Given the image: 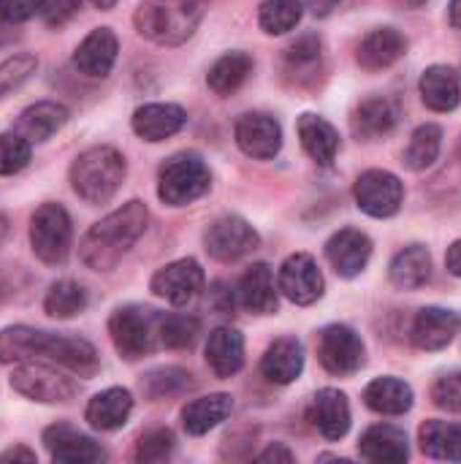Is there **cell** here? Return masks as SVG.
Here are the masks:
<instances>
[{"label":"cell","mask_w":461,"mask_h":464,"mask_svg":"<svg viewBox=\"0 0 461 464\" xmlns=\"http://www.w3.org/2000/svg\"><path fill=\"white\" fill-rule=\"evenodd\" d=\"M440 147H443V130L432 122L421 125L413 136H410V144L405 150V163L408 169L413 171H424L429 169L437 155H440Z\"/></svg>","instance_id":"cell-40"},{"label":"cell","mask_w":461,"mask_h":464,"mask_svg":"<svg viewBox=\"0 0 461 464\" xmlns=\"http://www.w3.org/2000/svg\"><path fill=\"white\" fill-rule=\"evenodd\" d=\"M250 73H253V57L245 52H228L209 68L206 84L217 95H231L247 82Z\"/></svg>","instance_id":"cell-35"},{"label":"cell","mask_w":461,"mask_h":464,"mask_svg":"<svg viewBox=\"0 0 461 464\" xmlns=\"http://www.w3.org/2000/svg\"><path fill=\"white\" fill-rule=\"evenodd\" d=\"M389 277L402 291H416L429 283L432 277V256L424 245H410L394 256Z\"/></svg>","instance_id":"cell-31"},{"label":"cell","mask_w":461,"mask_h":464,"mask_svg":"<svg viewBox=\"0 0 461 464\" xmlns=\"http://www.w3.org/2000/svg\"><path fill=\"white\" fill-rule=\"evenodd\" d=\"M310 421L326 440H342L351 430L348 397L337 389H323L310 405Z\"/></svg>","instance_id":"cell-19"},{"label":"cell","mask_w":461,"mask_h":464,"mask_svg":"<svg viewBox=\"0 0 461 464\" xmlns=\"http://www.w3.org/2000/svg\"><path fill=\"white\" fill-rule=\"evenodd\" d=\"M68 122V109L57 101H38L27 106L16 120V133L27 141H46Z\"/></svg>","instance_id":"cell-28"},{"label":"cell","mask_w":461,"mask_h":464,"mask_svg":"<svg viewBox=\"0 0 461 464\" xmlns=\"http://www.w3.org/2000/svg\"><path fill=\"white\" fill-rule=\"evenodd\" d=\"M149 223V209L141 201H128L125 207L101 218L82 239L79 256L95 272L114 269L122 256L144 237Z\"/></svg>","instance_id":"cell-2"},{"label":"cell","mask_w":461,"mask_h":464,"mask_svg":"<svg viewBox=\"0 0 461 464\" xmlns=\"http://www.w3.org/2000/svg\"><path fill=\"white\" fill-rule=\"evenodd\" d=\"M304 5L302 0H264L258 11L261 30L269 35H285L302 22Z\"/></svg>","instance_id":"cell-39"},{"label":"cell","mask_w":461,"mask_h":464,"mask_svg":"<svg viewBox=\"0 0 461 464\" xmlns=\"http://www.w3.org/2000/svg\"><path fill=\"white\" fill-rule=\"evenodd\" d=\"M133 413V397L128 389H106L101 394H95L84 411V419L92 430L101 432H114L120 427L128 424Z\"/></svg>","instance_id":"cell-21"},{"label":"cell","mask_w":461,"mask_h":464,"mask_svg":"<svg viewBox=\"0 0 461 464\" xmlns=\"http://www.w3.org/2000/svg\"><path fill=\"white\" fill-rule=\"evenodd\" d=\"M408 49V41L394 27H378L359 44V63L367 71H383L394 65Z\"/></svg>","instance_id":"cell-25"},{"label":"cell","mask_w":461,"mask_h":464,"mask_svg":"<svg viewBox=\"0 0 461 464\" xmlns=\"http://www.w3.org/2000/svg\"><path fill=\"white\" fill-rule=\"evenodd\" d=\"M432 400L443 411L461 413V372H451V375L440 378L432 389Z\"/></svg>","instance_id":"cell-45"},{"label":"cell","mask_w":461,"mask_h":464,"mask_svg":"<svg viewBox=\"0 0 461 464\" xmlns=\"http://www.w3.org/2000/svg\"><path fill=\"white\" fill-rule=\"evenodd\" d=\"M277 285H274V275L266 264H253L239 283V302L245 310L255 313V315H269L277 310Z\"/></svg>","instance_id":"cell-26"},{"label":"cell","mask_w":461,"mask_h":464,"mask_svg":"<svg viewBox=\"0 0 461 464\" xmlns=\"http://www.w3.org/2000/svg\"><path fill=\"white\" fill-rule=\"evenodd\" d=\"M187 122V114L177 103H144L133 111V130L144 141H166L168 136L179 133Z\"/></svg>","instance_id":"cell-18"},{"label":"cell","mask_w":461,"mask_h":464,"mask_svg":"<svg viewBox=\"0 0 461 464\" xmlns=\"http://www.w3.org/2000/svg\"><path fill=\"white\" fill-rule=\"evenodd\" d=\"M43 446L52 457V462L60 464H95L106 459V451L92 440L76 432L68 424L49 427L43 432Z\"/></svg>","instance_id":"cell-15"},{"label":"cell","mask_w":461,"mask_h":464,"mask_svg":"<svg viewBox=\"0 0 461 464\" xmlns=\"http://www.w3.org/2000/svg\"><path fill=\"white\" fill-rule=\"evenodd\" d=\"M304 370V348L296 337H280L274 340L264 359H261V372L269 383L288 386L293 383Z\"/></svg>","instance_id":"cell-20"},{"label":"cell","mask_w":461,"mask_h":464,"mask_svg":"<svg viewBox=\"0 0 461 464\" xmlns=\"http://www.w3.org/2000/svg\"><path fill=\"white\" fill-rule=\"evenodd\" d=\"M212 307L217 313H223V315H231V310H234V296H231V291L223 283H217L212 288Z\"/></svg>","instance_id":"cell-48"},{"label":"cell","mask_w":461,"mask_h":464,"mask_svg":"<svg viewBox=\"0 0 461 464\" xmlns=\"http://www.w3.org/2000/svg\"><path fill=\"white\" fill-rule=\"evenodd\" d=\"M190 386H193V375L182 367H158L141 378V392L147 400L177 397V394L187 392Z\"/></svg>","instance_id":"cell-37"},{"label":"cell","mask_w":461,"mask_h":464,"mask_svg":"<svg viewBox=\"0 0 461 464\" xmlns=\"http://www.w3.org/2000/svg\"><path fill=\"white\" fill-rule=\"evenodd\" d=\"M198 318L193 315H182V313H163V326H160V340L163 348L171 351H182L190 348L198 337Z\"/></svg>","instance_id":"cell-41"},{"label":"cell","mask_w":461,"mask_h":464,"mask_svg":"<svg viewBox=\"0 0 461 464\" xmlns=\"http://www.w3.org/2000/svg\"><path fill=\"white\" fill-rule=\"evenodd\" d=\"M82 0H41V11L38 16L49 24V27H62L76 11H79Z\"/></svg>","instance_id":"cell-46"},{"label":"cell","mask_w":461,"mask_h":464,"mask_svg":"<svg viewBox=\"0 0 461 464\" xmlns=\"http://www.w3.org/2000/svg\"><path fill=\"white\" fill-rule=\"evenodd\" d=\"M448 19L454 27L461 30V0H451V8H448Z\"/></svg>","instance_id":"cell-54"},{"label":"cell","mask_w":461,"mask_h":464,"mask_svg":"<svg viewBox=\"0 0 461 464\" xmlns=\"http://www.w3.org/2000/svg\"><path fill=\"white\" fill-rule=\"evenodd\" d=\"M160 326H163V313L144 304L117 307L109 318L111 343L117 353L128 362H139L163 348Z\"/></svg>","instance_id":"cell-5"},{"label":"cell","mask_w":461,"mask_h":464,"mask_svg":"<svg viewBox=\"0 0 461 464\" xmlns=\"http://www.w3.org/2000/svg\"><path fill=\"white\" fill-rule=\"evenodd\" d=\"M318 356L331 375H353L364 364V343L351 326L334 324L321 332Z\"/></svg>","instance_id":"cell-13"},{"label":"cell","mask_w":461,"mask_h":464,"mask_svg":"<svg viewBox=\"0 0 461 464\" xmlns=\"http://www.w3.org/2000/svg\"><path fill=\"white\" fill-rule=\"evenodd\" d=\"M364 402L380 416H402L413 408V389L399 378H378L364 389Z\"/></svg>","instance_id":"cell-33"},{"label":"cell","mask_w":461,"mask_h":464,"mask_svg":"<svg viewBox=\"0 0 461 464\" xmlns=\"http://www.w3.org/2000/svg\"><path fill=\"white\" fill-rule=\"evenodd\" d=\"M209 182L212 177L206 163L193 152H179L160 166L158 196L168 207H185L201 198L209 190Z\"/></svg>","instance_id":"cell-6"},{"label":"cell","mask_w":461,"mask_h":464,"mask_svg":"<svg viewBox=\"0 0 461 464\" xmlns=\"http://www.w3.org/2000/svg\"><path fill=\"white\" fill-rule=\"evenodd\" d=\"M258 459H261V462H293V454H291L285 446L277 443V446H269L266 451H261Z\"/></svg>","instance_id":"cell-49"},{"label":"cell","mask_w":461,"mask_h":464,"mask_svg":"<svg viewBox=\"0 0 461 464\" xmlns=\"http://www.w3.org/2000/svg\"><path fill=\"white\" fill-rule=\"evenodd\" d=\"M209 0H141L133 24L139 35L160 46L185 44L206 16Z\"/></svg>","instance_id":"cell-3"},{"label":"cell","mask_w":461,"mask_h":464,"mask_svg":"<svg viewBox=\"0 0 461 464\" xmlns=\"http://www.w3.org/2000/svg\"><path fill=\"white\" fill-rule=\"evenodd\" d=\"M84 307H87V294H84V288H82L79 283H73V280H60V283H54V285L46 291V299H43L46 315L60 318V321L84 313Z\"/></svg>","instance_id":"cell-38"},{"label":"cell","mask_w":461,"mask_h":464,"mask_svg":"<svg viewBox=\"0 0 461 464\" xmlns=\"http://www.w3.org/2000/svg\"><path fill=\"white\" fill-rule=\"evenodd\" d=\"M456 334V315L443 307H424L413 321V343L421 351H443Z\"/></svg>","instance_id":"cell-27"},{"label":"cell","mask_w":461,"mask_h":464,"mask_svg":"<svg viewBox=\"0 0 461 464\" xmlns=\"http://www.w3.org/2000/svg\"><path fill=\"white\" fill-rule=\"evenodd\" d=\"M299 139L315 163H321V166L334 163V158L340 152V133L334 130L331 122H326L318 114H302L299 117Z\"/></svg>","instance_id":"cell-29"},{"label":"cell","mask_w":461,"mask_h":464,"mask_svg":"<svg viewBox=\"0 0 461 464\" xmlns=\"http://www.w3.org/2000/svg\"><path fill=\"white\" fill-rule=\"evenodd\" d=\"M323 60V46L318 35H302L285 49V73L296 82H310L318 76Z\"/></svg>","instance_id":"cell-36"},{"label":"cell","mask_w":461,"mask_h":464,"mask_svg":"<svg viewBox=\"0 0 461 464\" xmlns=\"http://www.w3.org/2000/svg\"><path fill=\"white\" fill-rule=\"evenodd\" d=\"M95 8H101V11H109V8H114L117 5V0H90Z\"/></svg>","instance_id":"cell-55"},{"label":"cell","mask_w":461,"mask_h":464,"mask_svg":"<svg viewBox=\"0 0 461 464\" xmlns=\"http://www.w3.org/2000/svg\"><path fill=\"white\" fill-rule=\"evenodd\" d=\"M421 451L440 462H461V424L427 421L418 432Z\"/></svg>","instance_id":"cell-34"},{"label":"cell","mask_w":461,"mask_h":464,"mask_svg":"<svg viewBox=\"0 0 461 464\" xmlns=\"http://www.w3.org/2000/svg\"><path fill=\"white\" fill-rule=\"evenodd\" d=\"M41 11V0H0V16L11 24L27 22Z\"/></svg>","instance_id":"cell-47"},{"label":"cell","mask_w":461,"mask_h":464,"mask_svg":"<svg viewBox=\"0 0 461 464\" xmlns=\"http://www.w3.org/2000/svg\"><path fill=\"white\" fill-rule=\"evenodd\" d=\"M446 266H448V272H451V275L461 277V239H459V242H454V245L448 247V256H446Z\"/></svg>","instance_id":"cell-52"},{"label":"cell","mask_w":461,"mask_h":464,"mask_svg":"<svg viewBox=\"0 0 461 464\" xmlns=\"http://www.w3.org/2000/svg\"><path fill=\"white\" fill-rule=\"evenodd\" d=\"M30 163V141L11 130L0 133V177H11Z\"/></svg>","instance_id":"cell-42"},{"label":"cell","mask_w":461,"mask_h":464,"mask_svg":"<svg viewBox=\"0 0 461 464\" xmlns=\"http://www.w3.org/2000/svg\"><path fill=\"white\" fill-rule=\"evenodd\" d=\"M277 288L293 304H302V307L315 304L323 296V275H321L315 258L310 253H293V256H288L285 264L280 266Z\"/></svg>","instance_id":"cell-12"},{"label":"cell","mask_w":461,"mask_h":464,"mask_svg":"<svg viewBox=\"0 0 461 464\" xmlns=\"http://www.w3.org/2000/svg\"><path fill=\"white\" fill-rule=\"evenodd\" d=\"M234 411V402L228 394H209V397H198L190 405H185L182 411V427L187 435L201 438L209 430H215L220 421H226Z\"/></svg>","instance_id":"cell-30"},{"label":"cell","mask_w":461,"mask_h":464,"mask_svg":"<svg viewBox=\"0 0 461 464\" xmlns=\"http://www.w3.org/2000/svg\"><path fill=\"white\" fill-rule=\"evenodd\" d=\"M33 356L49 359L82 378L98 372V351L82 337L52 334L33 326H8L0 332V364H16Z\"/></svg>","instance_id":"cell-1"},{"label":"cell","mask_w":461,"mask_h":464,"mask_svg":"<svg viewBox=\"0 0 461 464\" xmlns=\"http://www.w3.org/2000/svg\"><path fill=\"white\" fill-rule=\"evenodd\" d=\"M359 454L370 462H405L410 457L408 435L405 430L391 427V424L370 427L359 440Z\"/></svg>","instance_id":"cell-22"},{"label":"cell","mask_w":461,"mask_h":464,"mask_svg":"<svg viewBox=\"0 0 461 464\" xmlns=\"http://www.w3.org/2000/svg\"><path fill=\"white\" fill-rule=\"evenodd\" d=\"M177 440H174V432L166 430V427H158V430H149L141 435L139 446H136V462H163L171 457Z\"/></svg>","instance_id":"cell-43"},{"label":"cell","mask_w":461,"mask_h":464,"mask_svg":"<svg viewBox=\"0 0 461 464\" xmlns=\"http://www.w3.org/2000/svg\"><path fill=\"white\" fill-rule=\"evenodd\" d=\"M206 364L217 378H231L245 364V337L236 329L220 326L209 334Z\"/></svg>","instance_id":"cell-24"},{"label":"cell","mask_w":461,"mask_h":464,"mask_svg":"<svg viewBox=\"0 0 461 464\" xmlns=\"http://www.w3.org/2000/svg\"><path fill=\"white\" fill-rule=\"evenodd\" d=\"M38 68V60L33 54H14L0 65V98L22 87Z\"/></svg>","instance_id":"cell-44"},{"label":"cell","mask_w":461,"mask_h":464,"mask_svg":"<svg viewBox=\"0 0 461 464\" xmlns=\"http://www.w3.org/2000/svg\"><path fill=\"white\" fill-rule=\"evenodd\" d=\"M372 256V242L364 231L342 228L326 242V258L340 277H356L364 272Z\"/></svg>","instance_id":"cell-17"},{"label":"cell","mask_w":461,"mask_h":464,"mask_svg":"<svg viewBox=\"0 0 461 464\" xmlns=\"http://www.w3.org/2000/svg\"><path fill=\"white\" fill-rule=\"evenodd\" d=\"M11 389L33 402H68L79 394V383L49 367V364H35V362H19V367L11 372Z\"/></svg>","instance_id":"cell-8"},{"label":"cell","mask_w":461,"mask_h":464,"mask_svg":"<svg viewBox=\"0 0 461 464\" xmlns=\"http://www.w3.org/2000/svg\"><path fill=\"white\" fill-rule=\"evenodd\" d=\"M258 234L255 228L239 218V215H226V218H217L206 234H204V245H206V253L223 264L228 261H239L245 258L247 253H253L258 247Z\"/></svg>","instance_id":"cell-10"},{"label":"cell","mask_w":461,"mask_h":464,"mask_svg":"<svg viewBox=\"0 0 461 464\" xmlns=\"http://www.w3.org/2000/svg\"><path fill=\"white\" fill-rule=\"evenodd\" d=\"M14 41V24L11 22H5L3 16H0V49L3 46H8Z\"/></svg>","instance_id":"cell-53"},{"label":"cell","mask_w":461,"mask_h":464,"mask_svg":"<svg viewBox=\"0 0 461 464\" xmlns=\"http://www.w3.org/2000/svg\"><path fill=\"white\" fill-rule=\"evenodd\" d=\"M125 158L114 147H90L71 166V185L87 204H106L125 179Z\"/></svg>","instance_id":"cell-4"},{"label":"cell","mask_w":461,"mask_h":464,"mask_svg":"<svg viewBox=\"0 0 461 464\" xmlns=\"http://www.w3.org/2000/svg\"><path fill=\"white\" fill-rule=\"evenodd\" d=\"M234 133L239 150L255 160H272L283 147L280 122L269 114H242Z\"/></svg>","instance_id":"cell-14"},{"label":"cell","mask_w":461,"mask_h":464,"mask_svg":"<svg viewBox=\"0 0 461 464\" xmlns=\"http://www.w3.org/2000/svg\"><path fill=\"white\" fill-rule=\"evenodd\" d=\"M408 3H413V5H424L427 0H408Z\"/></svg>","instance_id":"cell-57"},{"label":"cell","mask_w":461,"mask_h":464,"mask_svg":"<svg viewBox=\"0 0 461 464\" xmlns=\"http://www.w3.org/2000/svg\"><path fill=\"white\" fill-rule=\"evenodd\" d=\"M120 54V41L114 35V30L109 27H95L92 33L84 35V41L76 46L73 52V65L92 79H103L111 73L114 63Z\"/></svg>","instance_id":"cell-16"},{"label":"cell","mask_w":461,"mask_h":464,"mask_svg":"<svg viewBox=\"0 0 461 464\" xmlns=\"http://www.w3.org/2000/svg\"><path fill=\"white\" fill-rule=\"evenodd\" d=\"M71 218L68 212L60 207V204H41L30 220V245H33V253L49 264V266H57L68 258L71 253Z\"/></svg>","instance_id":"cell-7"},{"label":"cell","mask_w":461,"mask_h":464,"mask_svg":"<svg viewBox=\"0 0 461 464\" xmlns=\"http://www.w3.org/2000/svg\"><path fill=\"white\" fill-rule=\"evenodd\" d=\"M5 462L33 464L35 462V454H33V451H27L24 446H16V449H8V451H3V454H0V464H5Z\"/></svg>","instance_id":"cell-50"},{"label":"cell","mask_w":461,"mask_h":464,"mask_svg":"<svg viewBox=\"0 0 461 464\" xmlns=\"http://www.w3.org/2000/svg\"><path fill=\"white\" fill-rule=\"evenodd\" d=\"M397 120H399V109H397L394 101H389V98H367L353 114V133L359 139L372 141V139H380V136L391 133Z\"/></svg>","instance_id":"cell-32"},{"label":"cell","mask_w":461,"mask_h":464,"mask_svg":"<svg viewBox=\"0 0 461 464\" xmlns=\"http://www.w3.org/2000/svg\"><path fill=\"white\" fill-rule=\"evenodd\" d=\"M342 0H304V5L315 14V16H329Z\"/></svg>","instance_id":"cell-51"},{"label":"cell","mask_w":461,"mask_h":464,"mask_svg":"<svg viewBox=\"0 0 461 464\" xmlns=\"http://www.w3.org/2000/svg\"><path fill=\"white\" fill-rule=\"evenodd\" d=\"M149 285L155 296L174 307H185L204 291V269L196 258H179L158 269Z\"/></svg>","instance_id":"cell-11"},{"label":"cell","mask_w":461,"mask_h":464,"mask_svg":"<svg viewBox=\"0 0 461 464\" xmlns=\"http://www.w3.org/2000/svg\"><path fill=\"white\" fill-rule=\"evenodd\" d=\"M421 101L432 111H454L461 103L459 73L448 65H429L418 82Z\"/></svg>","instance_id":"cell-23"},{"label":"cell","mask_w":461,"mask_h":464,"mask_svg":"<svg viewBox=\"0 0 461 464\" xmlns=\"http://www.w3.org/2000/svg\"><path fill=\"white\" fill-rule=\"evenodd\" d=\"M353 196H356L359 209L367 212L370 218H391L402 207L405 185L399 182L397 174L383 171V169H372L356 179Z\"/></svg>","instance_id":"cell-9"},{"label":"cell","mask_w":461,"mask_h":464,"mask_svg":"<svg viewBox=\"0 0 461 464\" xmlns=\"http://www.w3.org/2000/svg\"><path fill=\"white\" fill-rule=\"evenodd\" d=\"M8 237V220H5V215L0 212V242Z\"/></svg>","instance_id":"cell-56"}]
</instances>
